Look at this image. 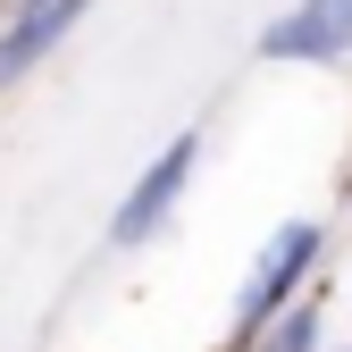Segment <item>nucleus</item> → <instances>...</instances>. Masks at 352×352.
<instances>
[{"mask_svg": "<svg viewBox=\"0 0 352 352\" xmlns=\"http://www.w3.org/2000/svg\"><path fill=\"white\" fill-rule=\"evenodd\" d=\"M319 252H327V227H319V218H285V227L260 243V260H252L243 285H235V319H227V344H235V352H252V344H260V327L311 294Z\"/></svg>", "mask_w": 352, "mask_h": 352, "instance_id": "1", "label": "nucleus"}, {"mask_svg": "<svg viewBox=\"0 0 352 352\" xmlns=\"http://www.w3.org/2000/svg\"><path fill=\"white\" fill-rule=\"evenodd\" d=\"M193 168H201V135L185 126V135L160 143V151H151V168L118 193V210H109V243H126V252L151 243L168 218H176V201H185V185H193Z\"/></svg>", "mask_w": 352, "mask_h": 352, "instance_id": "2", "label": "nucleus"}, {"mask_svg": "<svg viewBox=\"0 0 352 352\" xmlns=\"http://www.w3.org/2000/svg\"><path fill=\"white\" fill-rule=\"evenodd\" d=\"M352 51V0H294V9L260 34L269 67H327Z\"/></svg>", "mask_w": 352, "mask_h": 352, "instance_id": "3", "label": "nucleus"}, {"mask_svg": "<svg viewBox=\"0 0 352 352\" xmlns=\"http://www.w3.org/2000/svg\"><path fill=\"white\" fill-rule=\"evenodd\" d=\"M93 9V0H17V17L0 25V84H17L34 59H51L59 51V34Z\"/></svg>", "mask_w": 352, "mask_h": 352, "instance_id": "4", "label": "nucleus"}, {"mask_svg": "<svg viewBox=\"0 0 352 352\" xmlns=\"http://www.w3.org/2000/svg\"><path fill=\"white\" fill-rule=\"evenodd\" d=\"M252 352H327V311H319V294H302L294 311H277L269 327H260Z\"/></svg>", "mask_w": 352, "mask_h": 352, "instance_id": "5", "label": "nucleus"}, {"mask_svg": "<svg viewBox=\"0 0 352 352\" xmlns=\"http://www.w3.org/2000/svg\"><path fill=\"white\" fill-rule=\"evenodd\" d=\"M344 352H352V344H344Z\"/></svg>", "mask_w": 352, "mask_h": 352, "instance_id": "6", "label": "nucleus"}]
</instances>
